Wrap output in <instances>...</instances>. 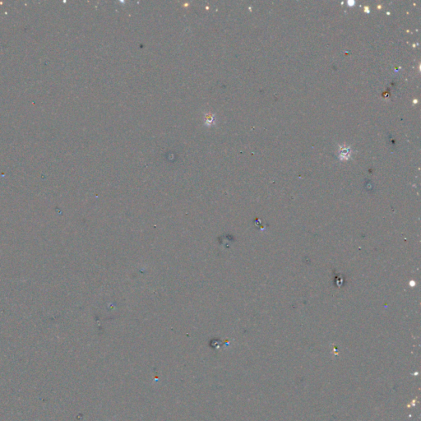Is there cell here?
Returning <instances> with one entry per match:
<instances>
[]
</instances>
